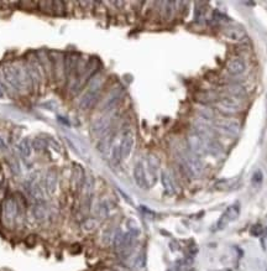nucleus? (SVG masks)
I'll return each instance as SVG.
<instances>
[{
    "label": "nucleus",
    "instance_id": "f257e3e1",
    "mask_svg": "<svg viewBox=\"0 0 267 271\" xmlns=\"http://www.w3.org/2000/svg\"><path fill=\"white\" fill-rule=\"evenodd\" d=\"M104 78L101 76H93L88 82V88L79 99V108L83 110H88L97 103L99 94H100L101 88H103Z\"/></svg>",
    "mask_w": 267,
    "mask_h": 271
},
{
    "label": "nucleus",
    "instance_id": "f03ea898",
    "mask_svg": "<svg viewBox=\"0 0 267 271\" xmlns=\"http://www.w3.org/2000/svg\"><path fill=\"white\" fill-rule=\"evenodd\" d=\"M182 166L192 177H200L204 172V165L199 156L193 153L190 149L186 150L181 155Z\"/></svg>",
    "mask_w": 267,
    "mask_h": 271
},
{
    "label": "nucleus",
    "instance_id": "7ed1b4c3",
    "mask_svg": "<svg viewBox=\"0 0 267 271\" xmlns=\"http://www.w3.org/2000/svg\"><path fill=\"white\" fill-rule=\"evenodd\" d=\"M20 215L19 206H17L16 198L13 196H9L3 201V209H2V219L3 223L7 228H13L16 223L17 217Z\"/></svg>",
    "mask_w": 267,
    "mask_h": 271
},
{
    "label": "nucleus",
    "instance_id": "20e7f679",
    "mask_svg": "<svg viewBox=\"0 0 267 271\" xmlns=\"http://www.w3.org/2000/svg\"><path fill=\"white\" fill-rule=\"evenodd\" d=\"M217 109L221 114L228 117L235 115V114L241 113L244 110V101L239 98L229 97V95H224V97L219 98L217 101Z\"/></svg>",
    "mask_w": 267,
    "mask_h": 271
},
{
    "label": "nucleus",
    "instance_id": "39448f33",
    "mask_svg": "<svg viewBox=\"0 0 267 271\" xmlns=\"http://www.w3.org/2000/svg\"><path fill=\"white\" fill-rule=\"evenodd\" d=\"M143 172H145L146 181H148L149 188L152 187L158 179V172H160V161L155 155H148L145 160L142 161Z\"/></svg>",
    "mask_w": 267,
    "mask_h": 271
},
{
    "label": "nucleus",
    "instance_id": "423d86ee",
    "mask_svg": "<svg viewBox=\"0 0 267 271\" xmlns=\"http://www.w3.org/2000/svg\"><path fill=\"white\" fill-rule=\"evenodd\" d=\"M134 144H135L134 132L131 131V129H129V128L125 129L121 135V139H120V143L118 144V145L114 146L116 149V151L119 152V156H120V159H121V161L125 160V159H128L129 156H130L131 151H133Z\"/></svg>",
    "mask_w": 267,
    "mask_h": 271
},
{
    "label": "nucleus",
    "instance_id": "0eeeda50",
    "mask_svg": "<svg viewBox=\"0 0 267 271\" xmlns=\"http://www.w3.org/2000/svg\"><path fill=\"white\" fill-rule=\"evenodd\" d=\"M213 126L224 135L235 137L240 132V123L236 119L220 118L213 122Z\"/></svg>",
    "mask_w": 267,
    "mask_h": 271
},
{
    "label": "nucleus",
    "instance_id": "6e6552de",
    "mask_svg": "<svg viewBox=\"0 0 267 271\" xmlns=\"http://www.w3.org/2000/svg\"><path fill=\"white\" fill-rule=\"evenodd\" d=\"M51 65H52V73L58 82L64 81L66 77V67H65V57L62 53L52 52L50 53Z\"/></svg>",
    "mask_w": 267,
    "mask_h": 271
},
{
    "label": "nucleus",
    "instance_id": "1a4fd4ad",
    "mask_svg": "<svg viewBox=\"0 0 267 271\" xmlns=\"http://www.w3.org/2000/svg\"><path fill=\"white\" fill-rule=\"evenodd\" d=\"M240 215V206L238 203L232 204L230 207H228L227 210L221 215L220 218L217 223V230H223L228 224H230L233 221H235Z\"/></svg>",
    "mask_w": 267,
    "mask_h": 271
},
{
    "label": "nucleus",
    "instance_id": "9d476101",
    "mask_svg": "<svg viewBox=\"0 0 267 271\" xmlns=\"http://www.w3.org/2000/svg\"><path fill=\"white\" fill-rule=\"evenodd\" d=\"M225 70H227V72L230 74V76H234V77L245 73V71H246L245 60L240 56L232 57V59L227 62Z\"/></svg>",
    "mask_w": 267,
    "mask_h": 271
},
{
    "label": "nucleus",
    "instance_id": "9b49d317",
    "mask_svg": "<svg viewBox=\"0 0 267 271\" xmlns=\"http://www.w3.org/2000/svg\"><path fill=\"white\" fill-rule=\"evenodd\" d=\"M223 37L229 42H240L246 37V32L240 26L230 25L223 29Z\"/></svg>",
    "mask_w": 267,
    "mask_h": 271
},
{
    "label": "nucleus",
    "instance_id": "f8f14e48",
    "mask_svg": "<svg viewBox=\"0 0 267 271\" xmlns=\"http://www.w3.org/2000/svg\"><path fill=\"white\" fill-rule=\"evenodd\" d=\"M110 123H112V117L110 115H104L101 118L95 120L92 124V132L95 137H101V135H106L108 129H109Z\"/></svg>",
    "mask_w": 267,
    "mask_h": 271
},
{
    "label": "nucleus",
    "instance_id": "ddd939ff",
    "mask_svg": "<svg viewBox=\"0 0 267 271\" xmlns=\"http://www.w3.org/2000/svg\"><path fill=\"white\" fill-rule=\"evenodd\" d=\"M57 183H58V177H57V173L55 171H49L46 175H45L44 181H43V186L46 191L47 195H55L57 191Z\"/></svg>",
    "mask_w": 267,
    "mask_h": 271
},
{
    "label": "nucleus",
    "instance_id": "4468645a",
    "mask_svg": "<svg viewBox=\"0 0 267 271\" xmlns=\"http://www.w3.org/2000/svg\"><path fill=\"white\" fill-rule=\"evenodd\" d=\"M29 192L31 195V197L34 198L36 202H45L46 201V191H45L43 183L37 182V181L32 180L29 183Z\"/></svg>",
    "mask_w": 267,
    "mask_h": 271
},
{
    "label": "nucleus",
    "instance_id": "2eb2a0df",
    "mask_svg": "<svg viewBox=\"0 0 267 271\" xmlns=\"http://www.w3.org/2000/svg\"><path fill=\"white\" fill-rule=\"evenodd\" d=\"M3 80L9 88H11L15 92H19V86H17V80L13 70V66H5L2 70Z\"/></svg>",
    "mask_w": 267,
    "mask_h": 271
},
{
    "label": "nucleus",
    "instance_id": "dca6fc26",
    "mask_svg": "<svg viewBox=\"0 0 267 271\" xmlns=\"http://www.w3.org/2000/svg\"><path fill=\"white\" fill-rule=\"evenodd\" d=\"M32 216L38 223H44L49 219V208L45 202H36L32 207Z\"/></svg>",
    "mask_w": 267,
    "mask_h": 271
},
{
    "label": "nucleus",
    "instance_id": "f3484780",
    "mask_svg": "<svg viewBox=\"0 0 267 271\" xmlns=\"http://www.w3.org/2000/svg\"><path fill=\"white\" fill-rule=\"evenodd\" d=\"M225 95H229V97H234V98H239V99H244L248 94V90L242 84L240 83H233L229 84L224 88Z\"/></svg>",
    "mask_w": 267,
    "mask_h": 271
},
{
    "label": "nucleus",
    "instance_id": "a211bd4d",
    "mask_svg": "<svg viewBox=\"0 0 267 271\" xmlns=\"http://www.w3.org/2000/svg\"><path fill=\"white\" fill-rule=\"evenodd\" d=\"M134 180L136 182V185L139 186L140 188L142 189H148L149 185L148 181H146L145 172H143V165L142 161H139L134 167Z\"/></svg>",
    "mask_w": 267,
    "mask_h": 271
},
{
    "label": "nucleus",
    "instance_id": "6ab92c4d",
    "mask_svg": "<svg viewBox=\"0 0 267 271\" xmlns=\"http://www.w3.org/2000/svg\"><path fill=\"white\" fill-rule=\"evenodd\" d=\"M85 172H83V168L79 166V165H74L73 172H72V186H73L74 189L79 191L80 188L85 185Z\"/></svg>",
    "mask_w": 267,
    "mask_h": 271
},
{
    "label": "nucleus",
    "instance_id": "aec40b11",
    "mask_svg": "<svg viewBox=\"0 0 267 271\" xmlns=\"http://www.w3.org/2000/svg\"><path fill=\"white\" fill-rule=\"evenodd\" d=\"M161 182H162V186H163V188L166 189L167 193H175L176 192V185H175V181H173V177L172 175H171L169 171L163 170L161 171Z\"/></svg>",
    "mask_w": 267,
    "mask_h": 271
},
{
    "label": "nucleus",
    "instance_id": "412c9836",
    "mask_svg": "<svg viewBox=\"0 0 267 271\" xmlns=\"http://www.w3.org/2000/svg\"><path fill=\"white\" fill-rule=\"evenodd\" d=\"M17 149H19L20 155H22L23 158L28 159L31 156L32 149H34V147H32L31 140H30L29 138H25V139H23L19 144H17Z\"/></svg>",
    "mask_w": 267,
    "mask_h": 271
},
{
    "label": "nucleus",
    "instance_id": "4be33fe9",
    "mask_svg": "<svg viewBox=\"0 0 267 271\" xmlns=\"http://www.w3.org/2000/svg\"><path fill=\"white\" fill-rule=\"evenodd\" d=\"M120 98H121V89H115L114 92H112V94H109V98H108L106 103H104V110L113 109L116 103L120 101Z\"/></svg>",
    "mask_w": 267,
    "mask_h": 271
},
{
    "label": "nucleus",
    "instance_id": "5701e85b",
    "mask_svg": "<svg viewBox=\"0 0 267 271\" xmlns=\"http://www.w3.org/2000/svg\"><path fill=\"white\" fill-rule=\"evenodd\" d=\"M109 212H110V206L107 201L100 202V203L98 204L97 207L98 217H100V218H106V217L109 215Z\"/></svg>",
    "mask_w": 267,
    "mask_h": 271
},
{
    "label": "nucleus",
    "instance_id": "b1692460",
    "mask_svg": "<svg viewBox=\"0 0 267 271\" xmlns=\"http://www.w3.org/2000/svg\"><path fill=\"white\" fill-rule=\"evenodd\" d=\"M145 264H146L145 254H143V253H140V254L134 259L133 266L136 267V269L141 270V269H143V267H145Z\"/></svg>",
    "mask_w": 267,
    "mask_h": 271
},
{
    "label": "nucleus",
    "instance_id": "393cba45",
    "mask_svg": "<svg viewBox=\"0 0 267 271\" xmlns=\"http://www.w3.org/2000/svg\"><path fill=\"white\" fill-rule=\"evenodd\" d=\"M52 11H55L57 15H64L65 11H66L65 3H62V2H55V3H53Z\"/></svg>",
    "mask_w": 267,
    "mask_h": 271
},
{
    "label": "nucleus",
    "instance_id": "a878e982",
    "mask_svg": "<svg viewBox=\"0 0 267 271\" xmlns=\"http://www.w3.org/2000/svg\"><path fill=\"white\" fill-rule=\"evenodd\" d=\"M32 147L36 150V151H44L45 147H46V144L43 139H35L34 143H32Z\"/></svg>",
    "mask_w": 267,
    "mask_h": 271
},
{
    "label": "nucleus",
    "instance_id": "bb28decb",
    "mask_svg": "<svg viewBox=\"0 0 267 271\" xmlns=\"http://www.w3.org/2000/svg\"><path fill=\"white\" fill-rule=\"evenodd\" d=\"M95 225L97 224H95V222L93 221V219H88V221L83 224V228H85V230H92Z\"/></svg>",
    "mask_w": 267,
    "mask_h": 271
},
{
    "label": "nucleus",
    "instance_id": "cd10ccee",
    "mask_svg": "<svg viewBox=\"0 0 267 271\" xmlns=\"http://www.w3.org/2000/svg\"><path fill=\"white\" fill-rule=\"evenodd\" d=\"M5 147H7V145H5L4 140H3L2 138H0V149H5Z\"/></svg>",
    "mask_w": 267,
    "mask_h": 271
},
{
    "label": "nucleus",
    "instance_id": "c85d7f7f",
    "mask_svg": "<svg viewBox=\"0 0 267 271\" xmlns=\"http://www.w3.org/2000/svg\"><path fill=\"white\" fill-rule=\"evenodd\" d=\"M3 95V89H2V86H0V97Z\"/></svg>",
    "mask_w": 267,
    "mask_h": 271
}]
</instances>
